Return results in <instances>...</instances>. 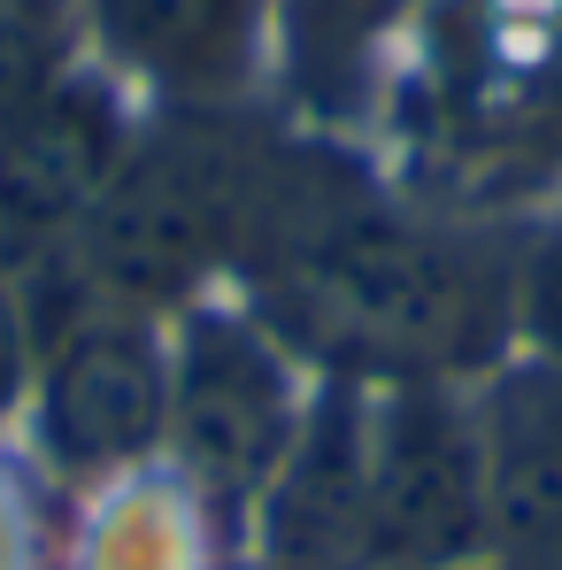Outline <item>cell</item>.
I'll list each match as a JSON object with an SVG mask.
<instances>
[{"label":"cell","instance_id":"obj_1","mask_svg":"<svg viewBox=\"0 0 562 570\" xmlns=\"http://www.w3.org/2000/svg\"><path fill=\"white\" fill-rule=\"evenodd\" d=\"M270 316L316 363L385 379L470 363L493 340V301L463 255L371 208L324 216L285 247L270 271Z\"/></svg>","mask_w":562,"mask_h":570},{"label":"cell","instance_id":"obj_2","mask_svg":"<svg viewBox=\"0 0 562 570\" xmlns=\"http://www.w3.org/2000/svg\"><path fill=\"white\" fill-rule=\"evenodd\" d=\"M293 432L300 416H293L278 340H263L247 316L200 308L170 363V440L186 471L224 501H247L270 485Z\"/></svg>","mask_w":562,"mask_h":570},{"label":"cell","instance_id":"obj_3","mask_svg":"<svg viewBox=\"0 0 562 570\" xmlns=\"http://www.w3.org/2000/svg\"><path fill=\"white\" fill-rule=\"evenodd\" d=\"M485 540V440L470 416L432 393L401 385L371 409V548L377 563L440 570Z\"/></svg>","mask_w":562,"mask_h":570},{"label":"cell","instance_id":"obj_4","mask_svg":"<svg viewBox=\"0 0 562 570\" xmlns=\"http://www.w3.org/2000/svg\"><path fill=\"white\" fill-rule=\"evenodd\" d=\"M78 232H86L78 247L108 308L178 301L231 232V170L200 147H147L139 163L124 155V170L108 178Z\"/></svg>","mask_w":562,"mask_h":570},{"label":"cell","instance_id":"obj_5","mask_svg":"<svg viewBox=\"0 0 562 570\" xmlns=\"http://www.w3.org/2000/svg\"><path fill=\"white\" fill-rule=\"evenodd\" d=\"M170 432V355L139 308L78 316L39 371V448L70 478L139 463Z\"/></svg>","mask_w":562,"mask_h":570},{"label":"cell","instance_id":"obj_6","mask_svg":"<svg viewBox=\"0 0 562 570\" xmlns=\"http://www.w3.org/2000/svg\"><path fill=\"white\" fill-rule=\"evenodd\" d=\"M263 540L278 570H363L371 548V409L332 385L263 485Z\"/></svg>","mask_w":562,"mask_h":570},{"label":"cell","instance_id":"obj_7","mask_svg":"<svg viewBox=\"0 0 562 570\" xmlns=\"http://www.w3.org/2000/svg\"><path fill=\"white\" fill-rule=\"evenodd\" d=\"M116 170H124V108L93 78H62L47 100L0 124V232L16 247L78 232Z\"/></svg>","mask_w":562,"mask_h":570},{"label":"cell","instance_id":"obj_8","mask_svg":"<svg viewBox=\"0 0 562 570\" xmlns=\"http://www.w3.org/2000/svg\"><path fill=\"white\" fill-rule=\"evenodd\" d=\"M485 532L516 570H562V363H516L485 401Z\"/></svg>","mask_w":562,"mask_h":570},{"label":"cell","instance_id":"obj_9","mask_svg":"<svg viewBox=\"0 0 562 570\" xmlns=\"http://www.w3.org/2000/svg\"><path fill=\"white\" fill-rule=\"evenodd\" d=\"M86 23L124 70L178 94H208L247 70L255 8L247 0H86Z\"/></svg>","mask_w":562,"mask_h":570},{"label":"cell","instance_id":"obj_10","mask_svg":"<svg viewBox=\"0 0 562 570\" xmlns=\"http://www.w3.org/2000/svg\"><path fill=\"white\" fill-rule=\"evenodd\" d=\"M78 8L70 0H0V124L70 78Z\"/></svg>","mask_w":562,"mask_h":570},{"label":"cell","instance_id":"obj_11","mask_svg":"<svg viewBox=\"0 0 562 570\" xmlns=\"http://www.w3.org/2000/svg\"><path fill=\"white\" fill-rule=\"evenodd\" d=\"M524 332L540 340L548 363H562V224L532 247V271H524Z\"/></svg>","mask_w":562,"mask_h":570},{"label":"cell","instance_id":"obj_12","mask_svg":"<svg viewBox=\"0 0 562 570\" xmlns=\"http://www.w3.org/2000/svg\"><path fill=\"white\" fill-rule=\"evenodd\" d=\"M31 316H23V301H16V285L0 271V424L23 409V393H31Z\"/></svg>","mask_w":562,"mask_h":570}]
</instances>
